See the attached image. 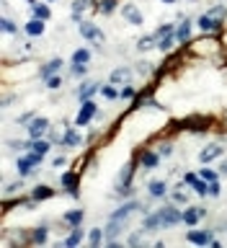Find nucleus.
I'll return each instance as SVG.
<instances>
[{
  "mask_svg": "<svg viewBox=\"0 0 227 248\" xmlns=\"http://www.w3.org/2000/svg\"><path fill=\"white\" fill-rule=\"evenodd\" d=\"M186 52H189V57L201 60V62L214 60L217 54H222V52H225L222 34H201L199 39H191V42L186 44Z\"/></svg>",
  "mask_w": 227,
  "mask_h": 248,
  "instance_id": "1",
  "label": "nucleus"
},
{
  "mask_svg": "<svg viewBox=\"0 0 227 248\" xmlns=\"http://www.w3.org/2000/svg\"><path fill=\"white\" fill-rule=\"evenodd\" d=\"M178 129H189V132H197V135H204L214 127V119L212 116H204V114H191V116H183L181 122H176Z\"/></svg>",
  "mask_w": 227,
  "mask_h": 248,
  "instance_id": "2",
  "label": "nucleus"
},
{
  "mask_svg": "<svg viewBox=\"0 0 227 248\" xmlns=\"http://www.w3.org/2000/svg\"><path fill=\"white\" fill-rule=\"evenodd\" d=\"M42 160H44V155H39L34 150H29L26 155H18V160H15V173H18L21 178H26L42 166Z\"/></svg>",
  "mask_w": 227,
  "mask_h": 248,
  "instance_id": "3",
  "label": "nucleus"
},
{
  "mask_svg": "<svg viewBox=\"0 0 227 248\" xmlns=\"http://www.w3.org/2000/svg\"><path fill=\"white\" fill-rule=\"evenodd\" d=\"M158 215H160V225L163 228H176V225H183V209L178 207V204H166V207H160L158 209Z\"/></svg>",
  "mask_w": 227,
  "mask_h": 248,
  "instance_id": "4",
  "label": "nucleus"
},
{
  "mask_svg": "<svg viewBox=\"0 0 227 248\" xmlns=\"http://www.w3.org/2000/svg\"><path fill=\"white\" fill-rule=\"evenodd\" d=\"M98 116V104L93 98H88V101H80V111L75 114V127H88V124L93 122Z\"/></svg>",
  "mask_w": 227,
  "mask_h": 248,
  "instance_id": "5",
  "label": "nucleus"
},
{
  "mask_svg": "<svg viewBox=\"0 0 227 248\" xmlns=\"http://www.w3.org/2000/svg\"><path fill=\"white\" fill-rule=\"evenodd\" d=\"M80 176H83V173H77L75 168H73V170H65V173H60V186H62V189H65L73 199L80 197Z\"/></svg>",
  "mask_w": 227,
  "mask_h": 248,
  "instance_id": "6",
  "label": "nucleus"
},
{
  "mask_svg": "<svg viewBox=\"0 0 227 248\" xmlns=\"http://www.w3.org/2000/svg\"><path fill=\"white\" fill-rule=\"evenodd\" d=\"M77 31H80L83 39H88V42H93L96 46L104 44V31H101L93 21H80V23H77Z\"/></svg>",
  "mask_w": 227,
  "mask_h": 248,
  "instance_id": "7",
  "label": "nucleus"
},
{
  "mask_svg": "<svg viewBox=\"0 0 227 248\" xmlns=\"http://www.w3.org/2000/svg\"><path fill=\"white\" fill-rule=\"evenodd\" d=\"M49 119H46V116H34V119H31L29 124H26V132H29V140H39V137H44L46 132H49Z\"/></svg>",
  "mask_w": 227,
  "mask_h": 248,
  "instance_id": "8",
  "label": "nucleus"
},
{
  "mask_svg": "<svg viewBox=\"0 0 227 248\" xmlns=\"http://www.w3.org/2000/svg\"><path fill=\"white\" fill-rule=\"evenodd\" d=\"M137 209H142V204H139V202H135V199H129V202H124V204H119L111 212V217H108V220H119V222H127L132 215L137 212Z\"/></svg>",
  "mask_w": 227,
  "mask_h": 248,
  "instance_id": "9",
  "label": "nucleus"
},
{
  "mask_svg": "<svg viewBox=\"0 0 227 248\" xmlns=\"http://www.w3.org/2000/svg\"><path fill=\"white\" fill-rule=\"evenodd\" d=\"M121 18L129 23V26H142L145 23V16H142V11L135 5V3H121Z\"/></svg>",
  "mask_w": 227,
  "mask_h": 248,
  "instance_id": "10",
  "label": "nucleus"
},
{
  "mask_svg": "<svg viewBox=\"0 0 227 248\" xmlns=\"http://www.w3.org/2000/svg\"><path fill=\"white\" fill-rule=\"evenodd\" d=\"M135 158H137V163H139V168H142V170H152V168L160 166V153L158 150H150V147L142 150V153H137Z\"/></svg>",
  "mask_w": 227,
  "mask_h": 248,
  "instance_id": "11",
  "label": "nucleus"
},
{
  "mask_svg": "<svg viewBox=\"0 0 227 248\" xmlns=\"http://www.w3.org/2000/svg\"><path fill=\"white\" fill-rule=\"evenodd\" d=\"M132 78H135V67H127V65H119V67H114L111 70V75H108V80H111L114 85H127L132 83Z\"/></svg>",
  "mask_w": 227,
  "mask_h": 248,
  "instance_id": "12",
  "label": "nucleus"
},
{
  "mask_svg": "<svg viewBox=\"0 0 227 248\" xmlns=\"http://www.w3.org/2000/svg\"><path fill=\"white\" fill-rule=\"evenodd\" d=\"M222 155H225V147L220 142H209L207 147H201V150H199V160L207 166V163H212V160H220Z\"/></svg>",
  "mask_w": 227,
  "mask_h": 248,
  "instance_id": "13",
  "label": "nucleus"
},
{
  "mask_svg": "<svg viewBox=\"0 0 227 248\" xmlns=\"http://www.w3.org/2000/svg\"><path fill=\"white\" fill-rule=\"evenodd\" d=\"M197 26H199L201 34H222V31H225V26H220V23H217L209 13H201V16H199V18H197Z\"/></svg>",
  "mask_w": 227,
  "mask_h": 248,
  "instance_id": "14",
  "label": "nucleus"
},
{
  "mask_svg": "<svg viewBox=\"0 0 227 248\" xmlns=\"http://www.w3.org/2000/svg\"><path fill=\"white\" fill-rule=\"evenodd\" d=\"M207 217V209L194 204V207H186L183 209V225H189V228H197V225Z\"/></svg>",
  "mask_w": 227,
  "mask_h": 248,
  "instance_id": "15",
  "label": "nucleus"
},
{
  "mask_svg": "<svg viewBox=\"0 0 227 248\" xmlns=\"http://www.w3.org/2000/svg\"><path fill=\"white\" fill-rule=\"evenodd\" d=\"M96 13V0H73V23L83 21V13Z\"/></svg>",
  "mask_w": 227,
  "mask_h": 248,
  "instance_id": "16",
  "label": "nucleus"
},
{
  "mask_svg": "<svg viewBox=\"0 0 227 248\" xmlns=\"http://www.w3.org/2000/svg\"><path fill=\"white\" fill-rule=\"evenodd\" d=\"M212 232L214 230H189L186 232V240L189 243H194V246H212Z\"/></svg>",
  "mask_w": 227,
  "mask_h": 248,
  "instance_id": "17",
  "label": "nucleus"
},
{
  "mask_svg": "<svg viewBox=\"0 0 227 248\" xmlns=\"http://www.w3.org/2000/svg\"><path fill=\"white\" fill-rule=\"evenodd\" d=\"M191 26H194V23H191V18H186V16L181 18V23H176V39H178V44H181V46H186L191 42Z\"/></svg>",
  "mask_w": 227,
  "mask_h": 248,
  "instance_id": "18",
  "label": "nucleus"
},
{
  "mask_svg": "<svg viewBox=\"0 0 227 248\" xmlns=\"http://www.w3.org/2000/svg\"><path fill=\"white\" fill-rule=\"evenodd\" d=\"M62 65H65V62H62V57H52L49 62H44V65L39 67V78H42V80H46V78H52V75H60Z\"/></svg>",
  "mask_w": 227,
  "mask_h": 248,
  "instance_id": "19",
  "label": "nucleus"
},
{
  "mask_svg": "<svg viewBox=\"0 0 227 248\" xmlns=\"http://www.w3.org/2000/svg\"><path fill=\"white\" fill-rule=\"evenodd\" d=\"M83 142H85V137H83L80 127H75V124H73V127L67 129V135H65V142H62V145H65V147H70V150H77V147H80Z\"/></svg>",
  "mask_w": 227,
  "mask_h": 248,
  "instance_id": "20",
  "label": "nucleus"
},
{
  "mask_svg": "<svg viewBox=\"0 0 227 248\" xmlns=\"http://www.w3.org/2000/svg\"><path fill=\"white\" fill-rule=\"evenodd\" d=\"M96 93H101V83H80L75 91V96H77V101H88V98L96 96Z\"/></svg>",
  "mask_w": 227,
  "mask_h": 248,
  "instance_id": "21",
  "label": "nucleus"
},
{
  "mask_svg": "<svg viewBox=\"0 0 227 248\" xmlns=\"http://www.w3.org/2000/svg\"><path fill=\"white\" fill-rule=\"evenodd\" d=\"M145 232H152V230H163V225H160V215H158V209L155 212H147L142 217V225H139Z\"/></svg>",
  "mask_w": 227,
  "mask_h": 248,
  "instance_id": "22",
  "label": "nucleus"
},
{
  "mask_svg": "<svg viewBox=\"0 0 227 248\" xmlns=\"http://www.w3.org/2000/svg\"><path fill=\"white\" fill-rule=\"evenodd\" d=\"M83 220H85L83 209H67V212L62 215V222H65L67 228H77V225H83Z\"/></svg>",
  "mask_w": 227,
  "mask_h": 248,
  "instance_id": "23",
  "label": "nucleus"
},
{
  "mask_svg": "<svg viewBox=\"0 0 227 248\" xmlns=\"http://www.w3.org/2000/svg\"><path fill=\"white\" fill-rule=\"evenodd\" d=\"M52 197H54V189L49 184H36L34 189H31V199H36V202H46Z\"/></svg>",
  "mask_w": 227,
  "mask_h": 248,
  "instance_id": "24",
  "label": "nucleus"
},
{
  "mask_svg": "<svg viewBox=\"0 0 227 248\" xmlns=\"http://www.w3.org/2000/svg\"><path fill=\"white\" fill-rule=\"evenodd\" d=\"M44 29H46V21H42V18H31V21L26 23V26H23L26 36H31V39L42 36V34H44Z\"/></svg>",
  "mask_w": 227,
  "mask_h": 248,
  "instance_id": "25",
  "label": "nucleus"
},
{
  "mask_svg": "<svg viewBox=\"0 0 227 248\" xmlns=\"http://www.w3.org/2000/svg\"><path fill=\"white\" fill-rule=\"evenodd\" d=\"M46 238H49V232H46V225H39V228H31V230H29L31 246H44Z\"/></svg>",
  "mask_w": 227,
  "mask_h": 248,
  "instance_id": "26",
  "label": "nucleus"
},
{
  "mask_svg": "<svg viewBox=\"0 0 227 248\" xmlns=\"http://www.w3.org/2000/svg\"><path fill=\"white\" fill-rule=\"evenodd\" d=\"M67 122H60V127H49V132H46V135H49V140H52V145H62L65 142V135H67Z\"/></svg>",
  "mask_w": 227,
  "mask_h": 248,
  "instance_id": "27",
  "label": "nucleus"
},
{
  "mask_svg": "<svg viewBox=\"0 0 227 248\" xmlns=\"http://www.w3.org/2000/svg\"><path fill=\"white\" fill-rule=\"evenodd\" d=\"M116 8H121V0H96V13L111 16Z\"/></svg>",
  "mask_w": 227,
  "mask_h": 248,
  "instance_id": "28",
  "label": "nucleus"
},
{
  "mask_svg": "<svg viewBox=\"0 0 227 248\" xmlns=\"http://www.w3.org/2000/svg\"><path fill=\"white\" fill-rule=\"evenodd\" d=\"M147 191H150L152 199H163L166 194H170V191H168V184L160 181V178H158V181H150V184H147Z\"/></svg>",
  "mask_w": 227,
  "mask_h": 248,
  "instance_id": "29",
  "label": "nucleus"
},
{
  "mask_svg": "<svg viewBox=\"0 0 227 248\" xmlns=\"http://www.w3.org/2000/svg\"><path fill=\"white\" fill-rule=\"evenodd\" d=\"M137 49L139 52H150V49H158V39H155V34H145L137 39Z\"/></svg>",
  "mask_w": 227,
  "mask_h": 248,
  "instance_id": "30",
  "label": "nucleus"
},
{
  "mask_svg": "<svg viewBox=\"0 0 227 248\" xmlns=\"http://www.w3.org/2000/svg\"><path fill=\"white\" fill-rule=\"evenodd\" d=\"M62 243H65L67 248H75V246H80L83 243V228L80 225H77V228H70V235L62 240Z\"/></svg>",
  "mask_w": 227,
  "mask_h": 248,
  "instance_id": "31",
  "label": "nucleus"
},
{
  "mask_svg": "<svg viewBox=\"0 0 227 248\" xmlns=\"http://www.w3.org/2000/svg\"><path fill=\"white\" fill-rule=\"evenodd\" d=\"M207 13L212 16V18H214L217 23H220V26H225V21H227V5H225V3H217V5H212Z\"/></svg>",
  "mask_w": 227,
  "mask_h": 248,
  "instance_id": "32",
  "label": "nucleus"
},
{
  "mask_svg": "<svg viewBox=\"0 0 227 248\" xmlns=\"http://www.w3.org/2000/svg\"><path fill=\"white\" fill-rule=\"evenodd\" d=\"M29 150H34V153H39V155H46V153L52 150V140H44V137H39V140H31Z\"/></svg>",
  "mask_w": 227,
  "mask_h": 248,
  "instance_id": "33",
  "label": "nucleus"
},
{
  "mask_svg": "<svg viewBox=\"0 0 227 248\" xmlns=\"http://www.w3.org/2000/svg\"><path fill=\"white\" fill-rule=\"evenodd\" d=\"M88 243H91L93 248H98L101 243H106V228H93V230L88 232Z\"/></svg>",
  "mask_w": 227,
  "mask_h": 248,
  "instance_id": "34",
  "label": "nucleus"
},
{
  "mask_svg": "<svg viewBox=\"0 0 227 248\" xmlns=\"http://www.w3.org/2000/svg\"><path fill=\"white\" fill-rule=\"evenodd\" d=\"M155 70H158V67H155L152 62L139 60V62H137V67H135V73H137L139 78H150V75H155Z\"/></svg>",
  "mask_w": 227,
  "mask_h": 248,
  "instance_id": "35",
  "label": "nucleus"
},
{
  "mask_svg": "<svg viewBox=\"0 0 227 248\" xmlns=\"http://www.w3.org/2000/svg\"><path fill=\"white\" fill-rule=\"evenodd\" d=\"M31 16H34V18H42V21H49L52 11H49V5H46V3H36L34 8H31Z\"/></svg>",
  "mask_w": 227,
  "mask_h": 248,
  "instance_id": "36",
  "label": "nucleus"
},
{
  "mask_svg": "<svg viewBox=\"0 0 227 248\" xmlns=\"http://www.w3.org/2000/svg\"><path fill=\"white\" fill-rule=\"evenodd\" d=\"M155 150L160 153V158H168V155H173V140H170V137H166V140H158Z\"/></svg>",
  "mask_w": 227,
  "mask_h": 248,
  "instance_id": "37",
  "label": "nucleus"
},
{
  "mask_svg": "<svg viewBox=\"0 0 227 248\" xmlns=\"http://www.w3.org/2000/svg\"><path fill=\"white\" fill-rule=\"evenodd\" d=\"M183 189V181H181V186H178V189L176 191H170V202H173V204H178V207H186V204H189V194H186V191H181Z\"/></svg>",
  "mask_w": 227,
  "mask_h": 248,
  "instance_id": "38",
  "label": "nucleus"
},
{
  "mask_svg": "<svg viewBox=\"0 0 227 248\" xmlns=\"http://www.w3.org/2000/svg\"><path fill=\"white\" fill-rule=\"evenodd\" d=\"M21 189H23V184H21V176H18V181L5 184V189H3V199H13L15 194H21Z\"/></svg>",
  "mask_w": 227,
  "mask_h": 248,
  "instance_id": "39",
  "label": "nucleus"
},
{
  "mask_svg": "<svg viewBox=\"0 0 227 248\" xmlns=\"http://www.w3.org/2000/svg\"><path fill=\"white\" fill-rule=\"evenodd\" d=\"M73 62H77V65H88V62H91V49H85V46L75 49L73 52Z\"/></svg>",
  "mask_w": 227,
  "mask_h": 248,
  "instance_id": "40",
  "label": "nucleus"
},
{
  "mask_svg": "<svg viewBox=\"0 0 227 248\" xmlns=\"http://www.w3.org/2000/svg\"><path fill=\"white\" fill-rule=\"evenodd\" d=\"M170 34H176V23H160V26L155 29V39H158V42L163 36H170Z\"/></svg>",
  "mask_w": 227,
  "mask_h": 248,
  "instance_id": "41",
  "label": "nucleus"
},
{
  "mask_svg": "<svg viewBox=\"0 0 227 248\" xmlns=\"http://www.w3.org/2000/svg\"><path fill=\"white\" fill-rule=\"evenodd\" d=\"M194 194H199V197H209V181H204V178H197V181L191 184Z\"/></svg>",
  "mask_w": 227,
  "mask_h": 248,
  "instance_id": "42",
  "label": "nucleus"
},
{
  "mask_svg": "<svg viewBox=\"0 0 227 248\" xmlns=\"http://www.w3.org/2000/svg\"><path fill=\"white\" fill-rule=\"evenodd\" d=\"M137 88H135V85H132V83H127V85H124V88H119V98H124V101H135L137 98Z\"/></svg>",
  "mask_w": 227,
  "mask_h": 248,
  "instance_id": "43",
  "label": "nucleus"
},
{
  "mask_svg": "<svg viewBox=\"0 0 227 248\" xmlns=\"http://www.w3.org/2000/svg\"><path fill=\"white\" fill-rule=\"evenodd\" d=\"M199 178H204V181H220V170H214V168H201L199 170Z\"/></svg>",
  "mask_w": 227,
  "mask_h": 248,
  "instance_id": "44",
  "label": "nucleus"
},
{
  "mask_svg": "<svg viewBox=\"0 0 227 248\" xmlns=\"http://www.w3.org/2000/svg\"><path fill=\"white\" fill-rule=\"evenodd\" d=\"M101 96L108 98V101H116L119 98V88H114V83L111 85H101Z\"/></svg>",
  "mask_w": 227,
  "mask_h": 248,
  "instance_id": "45",
  "label": "nucleus"
},
{
  "mask_svg": "<svg viewBox=\"0 0 227 248\" xmlns=\"http://www.w3.org/2000/svg\"><path fill=\"white\" fill-rule=\"evenodd\" d=\"M46 88H49V91H60L62 88V85H65V80H62V75H52V78H46Z\"/></svg>",
  "mask_w": 227,
  "mask_h": 248,
  "instance_id": "46",
  "label": "nucleus"
},
{
  "mask_svg": "<svg viewBox=\"0 0 227 248\" xmlns=\"http://www.w3.org/2000/svg\"><path fill=\"white\" fill-rule=\"evenodd\" d=\"M70 73H73V78H85L88 75V65H77V62H73V65H70Z\"/></svg>",
  "mask_w": 227,
  "mask_h": 248,
  "instance_id": "47",
  "label": "nucleus"
},
{
  "mask_svg": "<svg viewBox=\"0 0 227 248\" xmlns=\"http://www.w3.org/2000/svg\"><path fill=\"white\" fill-rule=\"evenodd\" d=\"M0 26H3L5 34H18V23H13L11 18H8V16H5L3 21H0Z\"/></svg>",
  "mask_w": 227,
  "mask_h": 248,
  "instance_id": "48",
  "label": "nucleus"
},
{
  "mask_svg": "<svg viewBox=\"0 0 227 248\" xmlns=\"http://www.w3.org/2000/svg\"><path fill=\"white\" fill-rule=\"evenodd\" d=\"M142 228H139V230H135V232H132V235L127 238V246H142Z\"/></svg>",
  "mask_w": 227,
  "mask_h": 248,
  "instance_id": "49",
  "label": "nucleus"
},
{
  "mask_svg": "<svg viewBox=\"0 0 227 248\" xmlns=\"http://www.w3.org/2000/svg\"><path fill=\"white\" fill-rule=\"evenodd\" d=\"M220 194H222V184L212 181V184H209V197H220Z\"/></svg>",
  "mask_w": 227,
  "mask_h": 248,
  "instance_id": "50",
  "label": "nucleus"
},
{
  "mask_svg": "<svg viewBox=\"0 0 227 248\" xmlns=\"http://www.w3.org/2000/svg\"><path fill=\"white\" fill-rule=\"evenodd\" d=\"M217 170H220V176H227V158L225 155L220 158V163H217Z\"/></svg>",
  "mask_w": 227,
  "mask_h": 248,
  "instance_id": "51",
  "label": "nucleus"
},
{
  "mask_svg": "<svg viewBox=\"0 0 227 248\" xmlns=\"http://www.w3.org/2000/svg\"><path fill=\"white\" fill-rule=\"evenodd\" d=\"M197 178H199V173H183V184H186V186H191L194 181H197Z\"/></svg>",
  "mask_w": 227,
  "mask_h": 248,
  "instance_id": "52",
  "label": "nucleus"
},
{
  "mask_svg": "<svg viewBox=\"0 0 227 248\" xmlns=\"http://www.w3.org/2000/svg\"><path fill=\"white\" fill-rule=\"evenodd\" d=\"M65 163H67V158H65V155H57V158L52 160V166H54V168H62Z\"/></svg>",
  "mask_w": 227,
  "mask_h": 248,
  "instance_id": "53",
  "label": "nucleus"
},
{
  "mask_svg": "<svg viewBox=\"0 0 227 248\" xmlns=\"http://www.w3.org/2000/svg\"><path fill=\"white\" fill-rule=\"evenodd\" d=\"M160 3H163V5H173L176 0H160Z\"/></svg>",
  "mask_w": 227,
  "mask_h": 248,
  "instance_id": "54",
  "label": "nucleus"
},
{
  "mask_svg": "<svg viewBox=\"0 0 227 248\" xmlns=\"http://www.w3.org/2000/svg\"><path fill=\"white\" fill-rule=\"evenodd\" d=\"M26 3H29L31 8H34V5H36V0H26Z\"/></svg>",
  "mask_w": 227,
  "mask_h": 248,
  "instance_id": "55",
  "label": "nucleus"
},
{
  "mask_svg": "<svg viewBox=\"0 0 227 248\" xmlns=\"http://www.w3.org/2000/svg\"><path fill=\"white\" fill-rule=\"evenodd\" d=\"M46 3H57V0H46Z\"/></svg>",
  "mask_w": 227,
  "mask_h": 248,
  "instance_id": "56",
  "label": "nucleus"
},
{
  "mask_svg": "<svg viewBox=\"0 0 227 248\" xmlns=\"http://www.w3.org/2000/svg\"><path fill=\"white\" fill-rule=\"evenodd\" d=\"M189 3H197V0H189Z\"/></svg>",
  "mask_w": 227,
  "mask_h": 248,
  "instance_id": "57",
  "label": "nucleus"
}]
</instances>
